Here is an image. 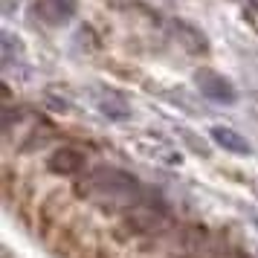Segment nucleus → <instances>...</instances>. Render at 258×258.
Listing matches in <instances>:
<instances>
[{"label": "nucleus", "mask_w": 258, "mask_h": 258, "mask_svg": "<svg viewBox=\"0 0 258 258\" xmlns=\"http://www.w3.org/2000/svg\"><path fill=\"white\" fill-rule=\"evenodd\" d=\"M96 258H107V255H105V252H99V255H96Z\"/></svg>", "instance_id": "10"}, {"label": "nucleus", "mask_w": 258, "mask_h": 258, "mask_svg": "<svg viewBox=\"0 0 258 258\" xmlns=\"http://www.w3.org/2000/svg\"><path fill=\"white\" fill-rule=\"evenodd\" d=\"M87 183L102 191H113V195H140V180L122 168H93Z\"/></svg>", "instance_id": "1"}, {"label": "nucleus", "mask_w": 258, "mask_h": 258, "mask_svg": "<svg viewBox=\"0 0 258 258\" xmlns=\"http://www.w3.org/2000/svg\"><path fill=\"white\" fill-rule=\"evenodd\" d=\"M47 163H49L52 174H76V171H82V165H84V154L76 151V148H58Z\"/></svg>", "instance_id": "5"}, {"label": "nucleus", "mask_w": 258, "mask_h": 258, "mask_svg": "<svg viewBox=\"0 0 258 258\" xmlns=\"http://www.w3.org/2000/svg\"><path fill=\"white\" fill-rule=\"evenodd\" d=\"M99 110H102L107 119H116V122H125V119H131L128 99H125L122 93H116V90H107V93L99 96Z\"/></svg>", "instance_id": "7"}, {"label": "nucleus", "mask_w": 258, "mask_h": 258, "mask_svg": "<svg viewBox=\"0 0 258 258\" xmlns=\"http://www.w3.org/2000/svg\"><path fill=\"white\" fill-rule=\"evenodd\" d=\"M174 35L180 38V44H183V47L188 49V52H206V49H209V38L203 35V32H200L198 26H191L188 24V21H174Z\"/></svg>", "instance_id": "6"}, {"label": "nucleus", "mask_w": 258, "mask_h": 258, "mask_svg": "<svg viewBox=\"0 0 258 258\" xmlns=\"http://www.w3.org/2000/svg\"><path fill=\"white\" fill-rule=\"evenodd\" d=\"M249 3H252V6H255V9H258V0H249Z\"/></svg>", "instance_id": "9"}, {"label": "nucleus", "mask_w": 258, "mask_h": 258, "mask_svg": "<svg viewBox=\"0 0 258 258\" xmlns=\"http://www.w3.org/2000/svg\"><path fill=\"white\" fill-rule=\"evenodd\" d=\"M128 226L131 229H137L140 235H157L160 229H163V223H160L157 215H131Z\"/></svg>", "instance_id": "8"}, {"label": "nucleus", "mask_w": 258, "mask_h": 258, "mask_svg": "<svg viewBox=\"0 0 258 258\" xmlns=\"http://www.w3.org/2000/svg\"><path fill=\"white\" fill-rule=\"evenodd\" d=\"M76 9H79L76 0H38V12L44 15V21L52 26L67 24L73 15H76Z\"/></svg>", "instance_id": "3"}, {"label": "nucleus", "mask_w": 258, "mask_h": 258, "mask_svg": "<svg viewBox=\"0 0 258 258\" xmlns=\"http://www.w3.org/2000/svg\"><path fill=\"white\" fill-rule=\"evenodd\" d=\"M212 140H215V145H221L223 151H229V154H252V145L238 134V131L232 128H226V125H215L212 128Z\"/></svg>", "instance_id": "4"}, {"label": "nucleus", "mask_w": 258, "mask_h": 258, "mask_svg": "<svg viewBox=\"0 0 258 258\" xmlns=\"http://www.w3.org/2000/svg\"><path fill=\"white\" fill-rule=\"evenodd\" d=\"M195 84H198V90L209 102H218V105H232L235 99H238V93H235V84L226 79V76H221V73L215 70H198L195 73Z\"/></svg>", "instance_id": "2"}]
</instances>
